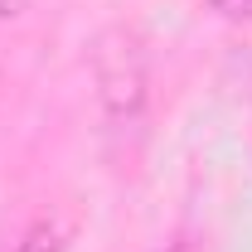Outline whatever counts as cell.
I'll list each match as a JSON object with an SVG mask.
<instances>
[{"instance_id":"obj_1","label":"cell","mask_w":252,"mask_h":252,"mask_svg":"<svg viewBox=\"0 0 252 252\" xmlns=\"http://www.w3.org/2000/svg\"><path fill=\"white\" fill-rule=\"evenodd\" d=\"M93 73H97V97L102 112L112 122H131L146 107V83H151V63L146 44L131 30H107L93 49Z\"/></svg>"},{"instance_id":"obj_3","label":"cell","mask_w":252,"mask_h":252,"mask_svg":"<svg viewBox=\"0 0 252 252\" xmlns=\"http://www.w3.org/2000/svg\"><path fill=\"white\" fill-rule=\"evenodd\" d=\"M209 10L223 20H252V0H209Z\"/></svg>"},{"instance_id":"obj_2","label":"cell","mask_w":252,"mask_h":252,"mask_svg":"<svg viewBox=\"0 0 252 252\" xmlns=\"http://www.w3.org/2000/svg\"><path fill=\"white\" fill-rule=\"evenodd\" d=\"M63 248H68V243H63V228L54 219H39L30 233L15 243V252H63Z\"/></svg>"},{"instance_id":"obj_4","label":"cell","mask_w":252,"mask_h":252,"mask_svg":"<svg viewBox=\"0 0 252 252\" xmlns=\"http://www.w3.org/2000/svg\"><path fill=\"white\" fill-rule=\"evenodd\" d=\"M25 10V0H0V15H20Z\"/></svg>"}]
</instances>
